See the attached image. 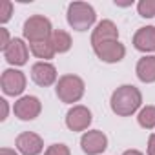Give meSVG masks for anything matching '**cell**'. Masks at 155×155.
Segmentation results:
<instances>
[{"mask_svg": "<svg viewBox=\"0 0 155 155\" xmlns=\"http://www.w3.org/2000/svg\"><path fill=\"white\" fill-rule=\"evenodd\" d=\"M140 102H142V95L135 86H120L111 95V110L120 117H128L135 113Z\"/></svg>", "mask_w": 155, "mask_h": 155, "instance_id": "6da1fadb", "label": "cell"}, {"mask_svg": "<svg viewBox=\"0 0 155 155\" xmlns=\"http://www.w3.org/2000/svg\"><path fill=\"white\" fill-rule=\"evenodd\" d=\"M95 18V9L86 2H73L68 8V22L77 31H86L88 28H91Z\"/></svg>", "mask_w": 155, "mask_h": 155, "instance_id": "7a4b0ae2", "label": "cell"}, {"mask_svg": "<svg viewBox=\"0 0 155 155\" xmlns=\"http://www.w3.org/2000/svg\"><path fill=\"white\" fill-rule=\"evenodd\" d=\"M84 95V81L77 75H64L57 82V97L62 102H77Z\"/></svg>", "mask_w": 155, "mask_h": 155, "instance_id": "3957f363", "label": "cell"}, {"mask_svg": "<svg viewBox=\"0 0 155 155\" xmlns=\"http://www.w3.org/2000/svg\"><path fill=\"white\" fill-rule=\"evenodd\" d=\"M51 22L42 15H33L24 22V37L29 40V44L48 40L51 38Z\"/></svg>", "mask_w": 155, "mask_h": 155, "instance_id": "277c9868", "label": "cell"}, {"mask_svg": "<svg viewBox=\"0 0 155 155\" xmlns=\"http://www.w3.org/2000/svg\"><path fill=\"white\" fill-rule=\"evenodd\" d=\"M93 51L101 60L110 62V64L111 62H120L126 55V48L119 40H106V42L93 44Z\"/></svg>", "mask_w": 155, "mask_h": 155, "instance_id": "5b68a950", "label": "cell"}, {"mask_svg": "<svg viewBox=\"0 0 155 155\" xmlns=\"http://www.w3.org/2000/svg\"><path fill=\"white\" fill-rule=\"evenodd\" d=\"M0 84H2V90L6 95H20L26 88V77L22 71L18 69H6L2 73V81H0Z\"/></svg>", "mask_w": 155, "mask_h": 155, "instance_id": "8992f818", "label": "cell"}, {"mask_svg": "<svg viewBox=\"0 0 155 155\" xmlns=\"http://www.w3.org/2000/svg\"><path fill=\"white\" fill-rule=\"evenodd\" d=\"M40 110H42L40 101L37 97H31V95H26V97L18 99L15 102V108H13L15 115L20 120H33V119H37Z\"/></svg>", "mask_w": 155, "mask_h": 155, "instance_id": "52a82bcc", "label": "cell"}, {"mask_svg": "<svg viewBox=\"0 0 155 155\" xmlns=\"http://www.w3.org/2000/svg\"><path fill=\"white\" fill-rule=\"evenodd\" d=\"M66 124L71 131H84L91 124V111L86 106H73L66 115Z\"/></svg>", "mask_w": 155, "mask_h": 155, "instance_id": "ba28073f", "label": "cell"}, {"mask_svg": "<svg viewBox=\"0 0 155 155\" xmlns=\"http://www.w3.org/2000/svg\"><path fill=\"white\" fill-rule=\"evenodd\" d=\"M81 146H82L84 153H88V155H99V153H102L108 148V139H106V135L102 131L93 130V131H88V133L82 135Z\"/></svg>", "mask_w": 155, "mask_h": 155, "instance_id": "9c48e42d", "label": "cell"}, {"mask_svg": "<svg viewBox=\"0 0 155 155\" xmlns=\"http://www.w3.org/2000/svg\"><path fill=\"white\" fill-rule=\"evenodd\" d=\"M17 148L22 155H38L44 148V142L37 133L24 131L17 137Z\"/></svg>", "mask_w": 155, "mask_h": 155, "instance_id": "30bf717a", "label": "cell"}, {"mask_svg": "<svg viewBox=\"0 0 155 155\" xmlns=\"http://www.w3.org/2000/svg\"><path fill=\"white\" fill-rule=\"evenodd\" d=\"M31 79L38 84V86H51L57 81V69L53 64L49 62H37L31 68Z\"/></svg>", "mask_w": 155, "mask_h": 155, "instance_id": "8fae6325", "label": "cell"}, {"mask_svg": "<svg viewBox=\"0 0 155 155\" xmlns=\"http://www.w3.org/2000/svg\"><path fill=\"white\" fill-rule=\"evenodd\" d=\"M4 57L9 64L15 66H22L28 62V46L24 44V40L20 38H13L11 44L4 49Z\"/></svg>", "mask_w": 155, "mask_h": 155, "instance_id": "7c38bea8", "label": "cell"}, {"mask_svg": "<svg viewBox=\"0 0 155 155\" xmlns=\"http://www.w3.org/2000/svg\"><path fill=\"white\" fill-rule=\"evenodd\" d=\"M106 40H119V29L111 20H102L97 24L91 35V46L99 42H106Z\"/></svg>", "mask_w": 155, "mask_h": 155, "instance_id": "4fadbf2b", "label": "cell"}, {"mask_svg": "<svg viewBox=\"0 0 155 155\" xmlns=\"http://www.w3.org/2000/svg\"><path fill=\"white\" fill-rule=\"evenodd\" d=\"M133 46H135V49L144 51V53L155 51V28L153 26L140 28L133 37Z\"/></svg>", "mask_w": 155, "mask_h": 155, "instance_id": "5bb4252c", "label": "cell"}, {"mask_svg": "<svg viewBox=\"0 0 155 155\" xmlns=\"http://www.w3.org/2000/svg\"><path fill=\"white\" fill-rule=\"evenodd\" d=\"M137 77L142 82H155V57H144L137 62Z\"/></svg>", "mask_w": 155, "mask_h": 155, "instance_id": "9a60e30c", "label": "cell"}, {"mask_svg": "<svg viewBox=\"0 0 155 155\" xmlns=\"http://www.w3.org/2000/svg\"><path fill=\"white\" fill-rule=\"evenodd\" d=\"M51 42H53V48H55L57 53H66L71 48V37H69V33H66L62 29H55L53 31Z\"/></svg>", "mask_w": 155, "mask_h": 155, "instance_id": "2e32d148", "label": "cell"}, {"mask_svg": "<svg viewBox=\"0 0 155 155\" xmlns=\"http://www.w3.org/2000/svg\"><path fill=\"white\" fill-rule=\"evenodd\" d=\"M31 51H33V55H35V57H38V58H51V57L57 53V51H55V48H53L51 38L31 44Z\"/></svg>", "mask_w": 155, "mask_h": 155, "instance_id": "e0dca14e", "label": "cell"}, {"mask_svg": "<svg viewBox=\"0 0 155 155\" xmlns=\"http://www.w3.org/2000/svg\"><path fill=\"white\" fill-rule=\"evenodd\" d=\"M137 119H139V124H140L142 128H146V130L155 128V106H146V108H142Z\"/></svg>", "mask_w": 155, "mask_h": 155, "instance_id": "ac0fdd59", "label": "cell"}, {"mask_svg": "<svg viewBox=\"0 0 155 155\" xmlns=\"http://www.w3.org/2000/svg\"><path fill=\"white\" fill-rule=\"evenodd\" d=\"M139 15L144 18H153L155 17V0H140L137 4Z\"/></svg>", "mask_w": 155, "mask_h": 155, "instance_id": "d6986e66", "label": "cell"}, {"mask_svg": "<svg viewBox=\"0 0 155 155\" xmlns=\"http://www.w3.org/2000/svg\"><path fill=\"white\" fill-rule=\"evenodd\" d=\"M13 15V4L9 0H0V22L6 24Z\"/></svg>", "mask_w": 155, "mask_h": 155, "instance_id": "ffe728a7", "label": "cell"}, {"mask_svg": "<svg viewBox=\"0 0 155 155\" xmlns=\"http://www.w3.org/2000/svg\"><path fill=\"white\" fill-rule=\"evenodd\" d=\"M44 155H69V148L66 144H53L46 150Z\"/></svg>", "mask_w": 155, "mask_h": 155, "instance_id": "44dd1931", "label": "cell"}, {"mask_svg": "<svg viewBox=\"0 0 155 155\" xmlns=\"http://www.w3.org/2000/svg\"><path fill=\"white\" fill-rule=\"evenodd\" d=\"M9 44H11V42H9V33H8V29L0 28V48L6 49Z\"/></svg>", "mask_w": 155, "mask_h": 155, "instance_id": "7402d4cb", "label": "cell"}, {"mask_svg": "<svg viewBox=\"0 0 155 155\" xmlns=\"http://www.w3.org/2000/svg\"><path fill=\"white\" fill-rule=\"evenodd\" d=\"M148 155H155V135H150L148 139Z\"/></svg>", "mask_w": 155, "mask_h": 155, "instance_id": "603a6c76", "label": "cell"}, {"mask_svg": "<svg viewBox=\"0 0 155 155\" xmlns=\"http://www.w3.org/2000/svg\"><path fill=\"white\" fill-rule=\"evenodd\" d=\"M0 108H2V113H0V120H4L6 117H8V102L2 99L0 101Z\"/></svg>", "mask_w": 155, "mask_h": 155, "instance_id": "cb8c5ba5", "label": "cell"}, {"mask_svg": "<svg viewBox=\"0 0 155 155\" xmlns=\"http://www.w3.org/2000/svg\"><path fill=\"white\" fill-rule=\"evenodd\" d=\"M0 155H17L13 150H9V148H2L0 150Z\"/></svg>", "mask_w": 155, "mask_h": 155, "instance_id": "d4e9b609", "label": "cell"}, {"mask_svg": "<svg viewBox=\"0 0 155 155\" xmlns=\"http://www.w3.org/2000/svg\"><path fill=\"white\" fill-rule=\"evenodd\" d=\"M122 155H142L139 150H128V151H124Z\"/></svg>", "mask_w": 155, "mask_h": 155, "instance_id": "484cf974", "label": "cell"}]
</instances>
